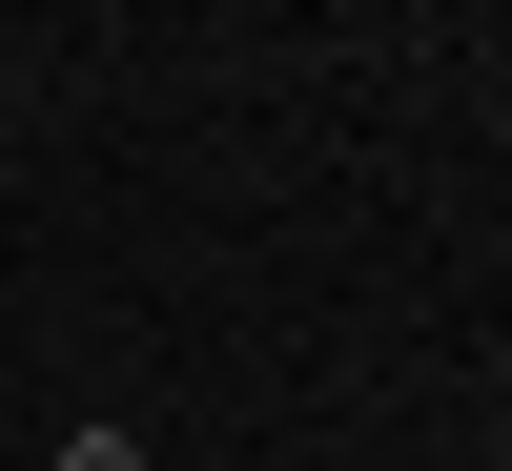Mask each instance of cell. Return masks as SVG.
I'll return each instance as SVG.
<instances>
[{
    "label": "cell",
    "instance_id": "obj_1",
    "mask_svg": "<svg viewBox=\"0 0 512 471\" xmlns=\"http://www.w3.org/2000/svg\"><path fill=\"white\" fill-rule=\"evenodd\" d=\"M62 471H144V431H62Z\"/></svg>",
    "mask_w": 512,
    "mask_h": 471
}]
</instances>
